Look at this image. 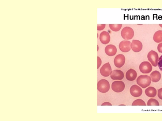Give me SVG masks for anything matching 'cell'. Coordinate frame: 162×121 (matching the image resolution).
<instances>
[{
    "label": "cell",
    "instance_id": "1",
    "mask_svg": "<svg viewBox=\"0 0 162 121\" xmlns=\"http://www.w3.org/2000/svg\"><path fill=\"white\" fill-rule=\"evenodd\" d=\"M151 79L147 75H141L137 79V84L143 88H145L150 86Z\"/></svg>",
    "mask_w": 162,
    "mask_h": 121
},
{
    "label": "cell",
    "instance_id": "2",
    "mask_svg": "<svg viewBox=\"0 0 162 121\" xmlns=\"http://www.w3.org/2000/svg\"><path fill=\"white\" fill-rule=\"evenodd\" d=\"M110 89V85L108 80L105 79H102L98 82L97 84V89L100 93H107Z\"/></svg>",
    "mask_w": 162,
    "mask_h": 121
},
{
    "label": "cell",
    "instance_id": "3",
    "mask_svg": "<svg viewBox=\"0 0 162 121\" xmlns=\"http://www.w3.org/2000/svg\"><path fill=\"white\" fill-rule=\"evenodd\" d=\"M121 35L126 40L131 39L134 35V32L132 28L126 27L124 28L121 32Z\"/></svg>",
    "mask_w": 162,
    "mask_h": 121
},
{
    "label": "cell",
    "instance_id": "4",
    "mask_svg": "<svg viewBox=\"0 0 162 121\" xmlns=\"http://www.w3.org/2000/svg\"><path fill=\"white\" fill-rule=\"evenodd\" d=\"M147 57L152 66L155 67L158 66L159 58L158 54L156 52L151 50L148 54Z\"/></svg>",
    "mask_w": 162,
    "mask_h": 121
},
{
    "label": "cell",
    "instance_id": "5",
    "mask_svg": "<svg viewBox=\"0 0 162 121\" xmlns=\"http://www.w3.org/2000/svg\"><path fill=\"white\" fill-rule=\"evenodd\" d=\"M125 88V85L122 81H115L113 82L111 85V88L114 92L117 93H121L123 91Z\"/></svg>",
    "mask_w": 162,
    "mask_h": 121
},
{
    "label": "cell",
    "instance_id": "6",
    "mask_svg": "<svg viewBox=\"0 0 162 121\" xmlns=\"http://www.w3.org/2000/svg\"><path fill=\"white\" fill-rule=\"evenodd\" d=\"M139 68L140 72L143 74H148L152 71V67L149 62L145 61L142 62L140 64Z\"/></svg>",
    "mask_w": 162,
    "mask_h": 121
},
{
    "label": "cell",
    "instance_id": "7",
    "mask_svg": "<svg viewBox=\"0 0 162 121\" xmlns=\"http://www.w3.org/2000/svg\"><path fill=\"white\" fill-rule=\"evenodd\" d=\"M100 73L102 75L107 77L111 75L112 69L109 63L104 64L100 69Z\"/></svg>",
    "mask_w": 162,
    "mask_h": 121
},
{
    "label": "cell",
    "instance_id": "8",
    "mask_svg": "<svg viewBox=\"0 0 162 121\" xmlns=\"http://www.w3.org/2000/svg\"><path fill=\"white\" fill-rule=\"evenodd\" d=\"M126 58L122 54L117 55L114 58V64L115 66L118 68H121L125 64Z\"/></svg>",
    "mask_w": 162,
    "mask_h": 121
},
{
    "label": "cell",
    "instance_id": "9",
    "mask_svg": "<svg viewBox=\"0 0 162 121\" xmlns=\"http://www.w3.org/2000/svg\"><path fill=\"white\" fill-rule=\"evenodd\" d=\"M130 47L133 52L138 53L142 50L143 46L142 43L139 40H133L131 43Z\"/></svg>",
    "mask_w": 162,
    "mask_h": 121
},
{
    "label": "cell",
    "instance_id": "10",
    "mask_svg": "<svg viewBox=\"0 0 162 121\" xmlns=\"http://www.w3.org/2000/svg\"><path fill=\"white\" fill-rule=\"evenodd\" d=\"M131 95L133 97H140L142 93V89L137 85H134L131 86L130 89Z\"/></svg>",
    "mask_w": 162,
    "mask_h": 121
},
{
    "label": "cell",
    "instance_id": "11",
    "mask_svg": "<svg viewBox=\"0 0 162 121\" xmlns=\"http://www.w3.org/2000/svg\"><path fill=\"white\" fill-rule=\"evenodd\" d=\"M131 42L128 40H123L119 44V47L121 51L123 53H127L131 50Z\"/></svg>",
    "mask_w": 162,
    "mask_h": 121
},
{
    "label": "cell",
    "instance_id": "12",
    "mask_svg": "<svg viewBox=\"0 0 162 121\" xmlns=\"http://www.w3.org/2000/svg\"><path fill=\"white\" fill-rule=\"evenodd\" d=\"M100 39L102 44L106 45L110 42L111 37L108 32L104 31L102 32L100 35Z\"/></svg>",
    "mask_w": 162,
    "mask_h": 121
},
{
    "label": "cell",
    "instance_id": "13",
    "mask_svg": "<svg viewBox=\"0 0 162 121\" xmlns=\"http://www.w3.org/2000/svg\"><path fill=\"white\" fill-rule=\"evenodd\" d=\"M124 77V74L122 71L115 70L112 71L111 75V79L114 80H122Z\"/></svg>",
    "mask_w": 162,
    "mask_h": 121
},
{
    "label": "cell",
    "instance_id": "14",
    "mask_svg": "<svg viewBox=\"0 0 162 121\" xmlns=\"http://www.w3.org/2000/svg\"><path fill=\"white\" fill-rule=\"evenodd\" d=\"M117 51L116 47L112 45L107 46L105 48V52L107 55L109 56H115Z\"/></svg>",
    "mask_w": 162,
    "mask_h": 121
},
{
    "label": "cell",
    "instance_id": "15",
    "mask_svg": "<svg viewBox=\"0 0 162 121\" xmlns=\"http://www.w3.org/2000/svg\"><path fill=\"white\" fill-rule=\"evenodd\" d=\"M137 76V74L136 71L132 68L129 70L126 73V78L130 81H133L136 78Z\"/></svg>",
    "mask_w": 162,
    "mask_h": 121
},
{
    "label": "cell",
    "instance_id": "16",
    "mask_svg": "<svg viewBox=\"0 0 162 121\" xmlns=\"http://www.w3.org/2000/svg\"><path fill=\"white\" fill-rule=\"evenodd\" d=\"M145 94L149 97H154L157 94V90L154 87H149L146 89Z\"/></svg>",
    "mask_w": 162,
    "mask_h": 121
},
{
    "label": "cell",
    "instance_id": "17",
    "mask_svg": "<svg viewBox=\"0 0 162 121\" xmlns=\"http://www.w3.org/2000/svg\"><path fill=\"white\" fill-rule=\"evenodd\" d=\"M150 77L152 82H157L160 80L161 75L160 73L157 71H155L150 75Z\"/></svg>",
    "mask_w": 162,
    "mask_h": 121
},
{
    "label": "cell",
    "instance_id": "18",
    "mask_svg": "<svg viewBox=\"0 0 162 121\" xmlns=\"http://www.w3.org/2000/svg\"><path fill=\"white\" fill-rule=\"evenodd\" d=\"M153 39L154 41L157 43H160L162 42V30H158L155 33Z\"/></svg>",
    "mask_w": 162,
    "mask_h": 121
},
{
    "label": "cell",
    "instance_id": "19",
    "mask_svg": "<svg viewBox=\"0 0 162 121\" xmlns=\"http://www.w3.org/2000/svg\"><path fill=\"white\" fill-rule=\"evenodd\" d=\"M122 24H110L109 27L112 31L118 32L121 28Z\"/></svg>",
    "mask_w": 162,
    "mask_h": 121
},
{
    "label": "cell",
    "instance_id": "20",
    "mask_svg": "<svg viewBox=\"0 0 162 121\" xmlns=\"http://www.w3.org/2000/svg\"><path fill=\"white\" fill-rule=\"evenodd\" d=\"M132 106H146V105L144 101L141 99L136 100L133 102Z\"/></svg>",
    "mask_w": 162,
    "mask_h": 121
},
{
    "label": "cell",
    "instance_id": "21",
    "mask_svg": "<svg viewBox=\"0 0 162 121\" xmlns=\"http://www.w3.org/2000/svg\"><path fill=\"white\" fill-rule=\"evenodd\" d=\"M148 106H159V104L158 101L154 99H149L147 103Z\"/></svg>",
    "mask_w": 162,
    "mask_h": 121
},
{
    "label": "cell",
    "instance_id": "22",
    "mask_svg": "<svg viewBox=\"0 0 162 121\" xmlns=\"http://www.w3.org/2000/svg\"><path fill=\"white\" fill-rule=\"evenodd\" d=\"M158 65L159 69L162 72V55L159 59Z\"/></svg>",
    "mask_w": 162,
    "mask_h": 121
},
{
    "label": "cell",
    "instance_id": "23",
    "mask_svg": "<svg viewBox=\"0 0 162 121\" xmlns=\"http://www.w3.org/2000/svg\"><path fill=\"white\" fill-rule=\"evenodd\" d=\"M105 24H101L97 25V30L98 31H101L103 30L106 27Z\"/></svg>",
    "mask_w": 162,
    "mask_h": 121
},
{
    "label": "cell",
    "instance_id": "24",
    "mask_svg": "<svg viewBox=\"0 0 162 121\" xmlns=\"http://www.w3.org/2000/svg\"><path fill=\"white\" fill-rule=\"evenodd\" d=\"M158 96L160 99L162 100V88L158 90Z\"/></svg>",
    "mask_w": 162,
    "mask_h": 121
},
{
    "label": "cell",
    "instance_id": "25",
    "mask_svg": "<svg viewBox=\"0 0 162 121\" xmlns=\"http://www.w3.org/2000/svg\"><path fill=\"white\" fill-rule=\"evenodd\" d=\"M157 50L159 53H162V42L158 44Z\"/></svg>",
    "mask_w": 162,
    "mask_h": 121
},
{
    "label": "cell",
    "instance_id": "26",
    "mask_svg": "<svg viewBox=\"0 0 162 121\" xmlns=\"http://www.w3.org/2000/svg\"><path fill=\"white\" fill-rule=\"evenodd\" d=\"M97 59H98V68H97L98 69L101 64L102 61H101V59L99 57H97Z\"/></svg>",
    "mask_w": 162,
    "mask_h": 121
},
{
    "label": "cell",
    "instance_id": "27",
    "mask_svg": "<svg viewBox=\"0 0 162 121\" xmlns=\"http://www.w3.org/2000/svg\"><path fill=\"white\" fill-rule=\"evenodd\" d=\"M102 106H112V105L109 102H106L103 103L101 105Z\"/></svg>",
    "mask_w": 162,
    "mask_h": 121
},
{
    "label": "cell",
    "instance_id": "28",
    "mask_svg": "<svg viewBox=\"0 0 162 121\" xmlns=\"http://www.w3.org/2000/svg\"><path fill=\"white\" fill-rule=\"evenodd\" d=\"M159 25L161 28H162V24H159Z\"/></svg>",
    "mask_w": 162,
    "mask_h": 121
},
{
    "label": "cell",
    "instance_id": "29",
    "mask_svg": "<svg viewBox=\"0 0 162 121\" xmlns=\"http://www.w3.org/2000/svg\"><path fill=\"white\" fill-rule=\"evenodd\" d=\"M119 105L121 106V105Z\"/></svg>",
    "mask_w": 162,
    "mask_h": 121
}]
</instances>
